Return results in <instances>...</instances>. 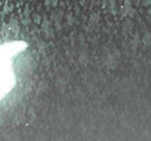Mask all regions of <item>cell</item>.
Returning <instances> with one entry per match:
<instances>
[]
</instances>
